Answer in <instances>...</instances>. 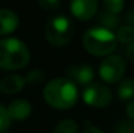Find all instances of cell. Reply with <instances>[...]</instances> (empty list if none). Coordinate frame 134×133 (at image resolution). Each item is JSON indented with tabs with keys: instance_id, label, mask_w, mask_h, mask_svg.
Listing matches in <instances>:
<instances>
[{
	"instance_id": "cell-1",
	"label": "cell",
	"mask_w": 134,
	"mask_h": 133,
	"mask_svg": "<svg viewBox=\"0 0 134 133\" xmlns=\"http://www.w3.org/2000/svg\"><path fill=\"white\" fill-rule=\"evenodd\" d=\"M43 98L47 104L53 108L69 110L78 100V88L72 80L66 77L53 78L46 84Z\"/></svg>"
},
{
	"instance_id": "cell-2",
	"label": "cell",
	"mask_w": 134,
	"mask_h": 133,
	"mask_svg": "<svg viewBox=\"0 0 134 133\" xmlns=\"http://www.w3.org/2000/svg\"><path fill=\"white\" fill-rule=\"evenodd\" d=\"M30 61L29 47L18 38L0 39V68L17 71L25 68Z\"/></svg>"
},
{
	"instance_id": "cell-3",
	"label": "cell",
	"mask_w": 134,
	"mask_h": 133,
	"mask_svg": "<svg viewBox=\"0 0 134 133\" xmlns=\"http://www.w3.org/2000/svg\"><path fill=\"white\" fill-rule=\"evenodd\" d=\"M83 47L94 56H107L111 55L116 47L117 39L112 30L102 26H94L83 34Z\"/></svg>"
},
{
	"instance_id": "cell-4",
	"label": "cell",
	"mask_w": 134,
	"mask_h": 133,
	"mask_svg": "<svg viewBox=\"0 0 134 133\" xmlns=\"http://www.w3.org/2000/svg\"><path fill=\"white\" fill-rule=\"evenodd\" d=\"M44 35L53 47L66 46L74 35V25L65 16H53L46 24Z\"/></svg>"
},
{
	"instance_id": "cell-5",
	"label": "cell",
	"mask_w": 134,
	"mask_h": 133,
	"mask_svg": "<svg viewBox=\"0 0 134 133\" xmlns=\"http://www.w3.org/2000/svg\"><path fill=\"white\" fill-rule=\"evenodd\" d=\"M82 100L94 108L107 107L112 102V91L102 82H90L82 90Z\"/></svg>"
},
{
	"instance_id": "cell-6",
	"label": "cell",
	"mask_w": 134,
	"mask_h": 133,
	"mask_svg": "<svg viewBox=\"0 0 134 133\" xmlns=\"http://www.w3.org/2000/svg\"><path fill=\"white\" fill-rule=\"evenodd\" d=\"M126 69L125 60L119 55H107L99 65V76L107 84H116L122 80Z\"/></svg>"
},
{
	"instance_id": "cell-7",
	"label": "cell",
	"mask_w": 134,
	"mask_h": 133,
	"mask_svg": "<svg viewBox=\"0 0 134 133\" xmlns=\"http://www.w3.org/2000/svg\"><path fill=\"white\" fill-rule=\"evenodd\" d=\"M66 73V78L72 80L76 85H81V86H86L90 82L94 81V69L89 64H74L66 68L65 71Z\"/></svg>"
},
{
	"instance_id": "cell-8",
	"label": "cell",
	"mask_w": 134,
	"mask_h": 133,
	"mask_svg": "<svg viewBox=\"0 0 134 133\" xmlns=\"http://www.w3.org/2000/svg\"><path fill=\"white\" fill-rule=\"evenodd\" d=\"M70 12L80 21H89L98 13V0H70Z\"/></svg>"
},
{
	"instance_id": "cell-9",
	"label": "cell",
	"mask_w": 134,
	"mask_h": 133,
	"mask_svg": "<svg viewBox=\"0 0 134 133\" xmlns=\"http://www.w3.org/2000/svg\"><path fill=\"white\" fill-rule=\"evenodd\" d=\"M31 104L26 99H14L12 100L8 107L7 112L10 120H17V121H24L31 115Z\"/></svg>"
},
{
	"instance_id": "cell-10",
	"label": "cell",
	"mask_w": 134,
	"mask_h": 133,
	"mask_svg": "<svg viewBox=\"0 0 134 133\" xmlns=\"http://www.w3.org/2000/svg\"><path fill=\"white\" fill-rule=\"evenodd\" d=\"M20 25V18L16 12L1 8L0 9V37L13 33Z\"/></svg>"
},
{
	"instance_id": "cell-11",
	"label": "cell",
	"mask_w": 134,
	"mask_h": 133,
	"mask_svg": "<svg viewBox=\"0 0 134 133\" xmlns=\"http://www.w3.org/2000/svg\"><path fill=\"white\" fill-rule=\"evenodd\" d=\"M26 81L25 77L21 75H9L7 77H4L0 81V91L3 94L10 95V94H16L18 91H21L22 89L25 88Z\"/></svg>"
},
{
	"instance_id": "cell-12",
	"label": "cell",
	"mask_w": 134,
	"mask_h": 133,
	"mask_svg": "<svg viewBox=\"0 0 134 133\" xmlns=\"http://www.w3.org/2000/svg\"><path fill=\"white\" fill-rule=\"evenodd\" d=\"M117 86V95L122 100H130L134 97V78L120 80Z\"/></svg>"
},
{
	"instance_id": "cell-13",
	"label": "cell",
	"mask_w": 134,
	"mask_h": 133,
	"mask_svg": "<svg viewBox=\"0 0 134 133\" xmlns=\"http://www.w3.org/2000/svg\"><path fill=\"white\" fill-rule=\"evenodd\" d=\"M98 22L102 25V28L112 30V29H116L119 26V17H117V14H113V13H109L107 10H103L99 14V17H98Z\"/></svg>"
},
{
	"instance_id": "cell-14",
	"label": "cell",
	"mask_w": 134,
	"mask_h": 133,
	"mask_svg": "<svg viewBox=\"0 0 134 133\" xmlns=\"http://www.w3.org/2000/svg\"><path fill=\"white\" fill-rule=\"evenodd\" d=\"M117 42L122 44H129L134 41V28L132 25H125L117 29V33L115 34Z\"/></svg>"
},
{
	"instance_id": "cell-15",
	"label": "cell",
	"mask_w": 134,
	"mask_h": 133,
	"mask_svg": "<svg viewBox=\"0 0 134 133\" xmlns=\"http://www.w3.org/2000/svg\"><path fill=\"white\" fill-rule=\"evenodd\" d=\"M52 133H78V125L72 119H64L55 127Z\"/></svg>"
},
{
	"instance_id": "cell-16",
	"label": "cell",
	"mask_w": 134,
	"mask_h": 133,
	"mask_svg": "<svg viewBox=\"0 0 134 133\" xmlns=\"http://www.w3.org/2000/svg\"><path fill=\"white\" fill-rule=\"evenodd\" d=\"M103 5H104V10L113 14H119L124 9L125 0H103Z\"/></svg>"
},
{
	"instance_id": "cell-17",
	"label": "cell",
	"mask_w": 134,
	"mask_h": 133,
	"mask_svg": "<svg viewBox=\"0 0 134 133\" xmlns=\"http://www.w3.org/2000/svg\"><path fill=\"white\" fill-rule=\"evenodd\" d=\"M46 78V75L43 71L41 69H34L31 72H29L25 76V81L26 84H31V85H41Z\"/></svg>"
},
{
	"instance_id": "cell-18",
	"label": "cell",
	"mask_w": 134,
	"mask_h": 133,
	"mask_svg": "<svg viewBox=\"0 0 134 133\" xmlns=\"http://www.w3.org/2000/svg\"><path fill=\"white\" fill-rule=\"evenodd\" d=\"M9 125H10V119L8 116L7 108L0 104V133L5 132L9 128Z\"/></svg>"
},
{
	"instance_id": "cell-19",
	"label": "cell",
	"mask_w": 134,
	"mask_h": 133,
	"mask_svg": "<svg viewBox=\"0 0 134 133\" xmlns=\"http://www.w3.org/2000/svg\"><path fill=\"white\" fill-rule=\"evenodd\" d=\"M38 4L42 9L53 12L60 7V0H38Z\"/></svg>"
},
{
	"instance_id": "cell-20",
	"label": "cell",
	"mask_w": 134,
	"mask_h": 133,
	"mask_svg": "<svg viewBox=\"0 0 134 133\" xmlns=\"http://www.w3.org/2000/svg\"><path fill=\"white\" fill-rule=\"evenodd\" d=\"M116 133H134V121L132 120L121 121L116 128Z\"/></svg>"
},
{
	"instance_id": "cell-21",
	"label": "cell",
	"mask_w": 134,
	"mask_h": 133,
	"mask_svg": "<svg viewBox=\"0 0 134 133\" xmlns=\"http://www.w3.org/2000/svg\"><path fill=\"white\" fill-rule=\"evenodd\" d=\"M82 133H104L102 129H99V128H96V127H94L92 124H90L89 121L85 124V128H83V131Z\"/></svg>"
},
{
	"instance_id": "cell-22",
	"label": "cell",
	"mask_w": 134,
	"mask_h": 133,
	"mask_svg": "<svg viewBox=\"0 0 134 133\" xmlns=\"http://www.w3.org/2000/svg\"><path fill=\"white\" fill-rule=\"evenodd\" d=\"M126 56L130 61L134 63V41L128 44V47H126Z\"/></svg>"
},
{
	"instance_id": "cell-23",
	"label": "cell",
	"mask_w": 134,
	"mask_h": 133,
	"mask_svg": "<svg viewBox=\"0 0 134 133\" xmlns=\"http://www.w3.org/2000/svg\"><path fill=\"white\" fill-rule=\"evenodd\" d=\"M126 115L129 119H134V100H130L126 106Z\"/></svg>"
},
{
	"instance_id": "cell-24",
	"label": "cell",
	"mask_w": 134,
	"mask_h": 133,
	"mask_svg": "<svg viewBox=\"0 0 134 133\" xmlns=\"http://www.w3.org/2000/svg\"><path fill=\"white\" fill-rule=\"evenodd\" d=\"M126 20H128V22H129V24H133L134 25V10L129 12V14L126 16Z\"/></svg>"
}]
</instances>
